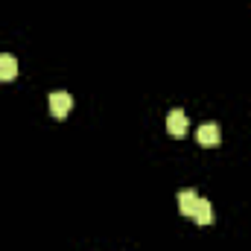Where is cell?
I'll return each instance as SVG.
<instances>
[{"label":"cell","instance_id":"obj_1","mask_svg":"<svg viewBox=\"0 0 251 251\" xmlns=\"http://www.w3.org/2000/svg\"><path fill=\"white\" fill-rule=\"evenodd\" d=\"M47 102H50V114L53 117H67L70 114V108H73V97L67 94V91H53L50 97H47Z\"/></svg>","mask_w":251,"mask_h":251},{"label":"cell","instance_id":"obj_2","mask_svg":"<svg viewBox=\"0 0 251 251\" xmlns=\"http://www.w3.org/2000/svg\"><path fill=\"white\" fill-rule=\"evenodd\" d=\"M167 131H170L173 137H184V134H187V114H184L181 108H173V111L167 114Z\"/></svg>","mask_w":251,"mask_h":251},{"label":"cell","instance_id":"obj_3","mask_svg":"<svg viewBox=\"0 0 251 251\" xmlns=\"http://www.w3.org/2000/svg\"><path fill=\"white\" fill-rule=\"evenodd\" d=\"M219 137H222V131H219V126L216 123H201L199 126V131H196V140H199L201 146H216Z\"/></svg>","mask_w":251,"mask_h":251},{"label":"cell","instance_id":"obj_4","mask_svg":"<svg viewBox=\"0 0 251 251\" xmlns=\"http://www.w3.org/2000/svg\"><path fill=\"white\" fill-rule=\"evenodd\" d=\"M190 216L196 219V225H210V222H213V204H210L207 199H199Z\"/></svg>","mask_w":251,"mask_h":251},{"label":"cell","instance_id":"obj_5","mask_svg":"<svg viewBox=\"0 0 251 251\" xmlns=\"http://www.w3.org/2000/svg\"><path fill=\"white\" fill-rule=\"evenodd\" d=\"M18 76V59L9 53H0V82H12Z\"/></svg>","mask_w":251,"mask_h":251},{"label":"cell","instance_id":"obj_6","mask_svg":"<svg viewBox=\"0 0 251 251\" xmlns=\"http://www.w3.org/2000/svg\"><path fill=\"white\" fill-rule=\"evenodd\" d=\"M196 201H199V196H196V190H181L178 193V210L190 216L193 213V207H196Z\"/></svg>","mask_w":251,"mask_h":251}]
</instances>
